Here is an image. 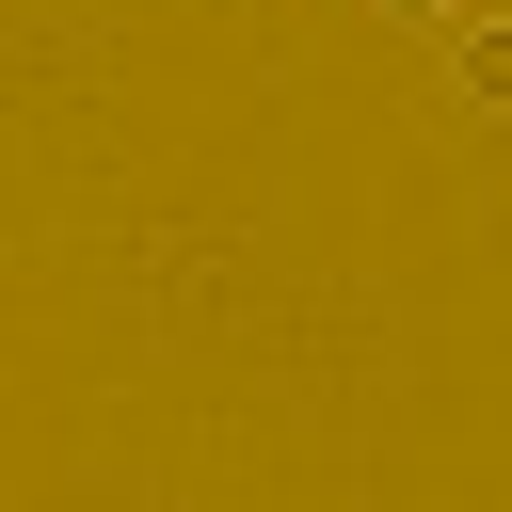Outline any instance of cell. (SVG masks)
Returning a JSON list of instances; mask_svg holds the SVG:
<instances>
[{"label":"cell","instance_id":"7a4b0ae2","mask_svg":"<svg viewBox=\"0 0 512 512\" xmlns=\"http://www.w3.org/2000/svg\"><path fill=\"white\" fill-rule=\"evenodd\" d=\"M416 16H432V0H416Z\"/></svg>","mask_w":512,"mask_h":512},{"label":"cell","instance_id":"6da1fadb","mask_svg":"<svg viewBox=\"0 0 512 512\" xmlns=\"http://www.w3.org/2000/svg\"><path fill=\"white\" fill-rule=\"evenodd\" d=\"M464 80H480V96H512V32H464Z\"/></svg>","mask_w":512,"mask_h":512}]
</instances>
